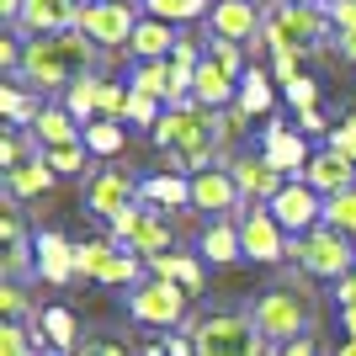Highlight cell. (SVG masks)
<instances>
[{
  "mask_svg": "<svg viewBox=\"0 0 356 356\" xmlns=\"http://www.w3.org/2000/svg\"><path fill=\"white\" fill-rule=\"evenodd\" d=\"M90 59H96V43H90L86 32L74 27V32H59V38H32L27 54H22V80L38 90H70L80 74L90 70Z\"/></svg>",
  "mask_w": 356,
  "mask_h": 356,
  "instance_id": "obj_1",
  "label": "cell"
},
{
  "mask_svg": "<svg viewBox=\"0 0 356 356\" xmlns=\"http://www.w3.org/2000/svg\"><path fill=\"white\" fill-rule=\"evenodd\" d=\"M186 335H192L197 356H271V341L261 335L255 314H239V309L202 314V319H192Z\"/></svg>",
  "mask_w": 356,
  "mask_h": 356,
  "instance_id": "obj_2",
  "label": "cell"
},
{
  "mask_svg": "<svg viewBox=\"0 0 356 356\" xmlns=\"http://www.w3.org/2000/svg\"><path fill=\"white\" fill-rule=\"evenodd\" d=\"M330 11L325 6H293V0H271L266 6V27H261V43L271 54H303L325 38Z\"/></svg>",
  "mask_w": 356,
  "mask_h": 356,
  "instance_id": "obj_3",
  "label": "cell"
},
{
  "mask_svg": "<svg viewBox=\"0 0 356 356\" xmlns=\"http://www.w3.org/2000/svg\"><path fill=\"white\" fill-rule=\"evenodd\" d=\"M250 314H255V325H261V335L271 346H293V341H309L314 335V303L303 293H293V287L261 293L250 303Z\"/></svg>",
  "mask_w": 356,
  "mask_h": 356,
  "instance_id": "obj_4",
  "label": "cell"
},
{
  "mask_svg": "<svg viewBox=\"0 0 356 356\" xmlns=\"http://www.w3.org/2000/svg\"><path fill=\"white\" fill-rule=\"evenodd\" d=\"M287 261L303 266L309 277H330L341 282L346 271H356V239L335 234V229H309V234H287Z\"/></svg>",
  "mask_w": 356,
  "mask_h": 356,
  "instance_id": "obj_5",
  "label": "cell"
},
{
  "mask_svg": "<svg viewBox=\"0 0 356 356\" xmlns=\"http://www.w3.org/2000/svg\"><path fill=\"white\" fill-rule=\"evenodd\" d=\"M186 298H192L186 287L165 282V277H144V282L128 293V314L149 330H176L181 319H186Z\"/></svg>",
  "mask_w": 356,
  "mask_h": 356,
  "instance_id": "obj_6",
  "label": "cell"
},
{
  "mask_svg": "<svg viewBox=\"0 0 356 356\" xmlns=\"http://www.w3.org/2000/svg\"><path fill=\"white\" fill-rule=\"evenodd\" d=\"M112 239H118V250H134L144 255V261H154V255L170 250V239H176V229H170V218H165L160 208H128L122 218H112Z\"/></svg>",
  "mask_w": 356,
  "mask_h": 356,
  "instance_id": "obj_7",
  "label": "cell"
},
{
  "mask_svg": "<svg viewBox=\"0 0 356 356\" xmlns=\"http://www.w3.org/2000/svg\"><path fill=\"white\" fill-rule=\"evenodd\" d=\"M239 245H245V261H255V266H282L287 261V229L271 218L266 202H250L239 213Z\"/></svg>",
  "mask_w": 356,
  "mask_h": 356,
  "instance_id": "obj_8",
  "label": "cell"
},
{
  "mask_svg": "<svg viewBox=\"0 0 356 356\" xmlns=\"http://www.w3.org/2000/svg\"><path fill=\"white\" fill-rule=\"evenodd\" d=\"M138 22H144V16H138L128 0H86V11H80V32H86L96 48H128Z\"/></svg>",
  "mask_w": 356,
  "mask_h": 356,
  "instance_id": "obj_9",
  "label": "cell"
},
{
  "mask_svg": "<svg viewBox=\"0 0 356 356\" xmlns=\"http://www.w3.org/2000/svg\"><path fill=\"white\" fill-rule=\"evenodd\" d=\"M266 208H271V218L282 223L287 234H309V229H319V223H325V197L314 192V186H309L303 176H298V181H287V186H282L277 197H271Z\"/></svg>",
  "mask_w": 356,
  "mask_h": 356,
  "instance_id": "obj_10",
  "label": "cell"
},
{
  "mask_svg": "<svg viewBox=\"0 0 356 356\" xmlns=\"http://www.w3.org/2000/svg\"><path fill=\"white\" fill-rule=\"evenodd\" d=\"M86 208L96 213V218H122L128 208H138V181L128 176V170H96V176L86 181Z\"/></svg>",
  "mask_w": 356,
  "mask_h": 356,
  "instance_id": "obj_11",
  "label": "cell"
},
{
  "mask_svg": "<svg viewBox=\"0 0 356 356\" xmlns=\"http://www.w3.org/2000/svg\"><path fill=\"white\" fill-rule=\"evenodd\" d=\"M239 202H245V192H239V181H234V170H229V165H213V170L192 176V208H197V213L229 218V213H239Z\"/></svg>",
  "mask_w": 356,
  "mask_h": 356,
  "instance_id": "obj_12",
  "label": "cell"
},
{
  "mask_svg": "<svg viewBox=\"0 0 356 356\" xmlns=\"http://www.w3.org/2000/svg\"><path fill=\"white\" fill-rule=\"evenodd\" d=\"M80 0H27L22 16H16V32L27 38H59V32H74L80 27Z\"/></svg>",
  "mask_w": 356,
  "mask_h": 356,
  "instance_id": "obj_13",
  "label": "cell"
},
{
  "mask_svg": "<svg viewBox=\"0 0 356 356\" xmlns=\"http://www.w3.org/2000/svg\"><path fill=\"white\" fill-rule=\"evenodd\" d=\"M261 154H266L287 181H298L303 170H309V160H314V154H309V138L298 134V128H287V122H277V118H271L266 134H261Z\"/></svg>",
  "mask_w": 356,
  "mask_h": 356,
  "instance_id": "obj_14",
  "label": "cell"
},
{
  "mask_svg": "<svg viewBox=\"0 0 356 356\" xmlns=\"http://www.w3.org/2000/svg\"><path fill=\"white\" fill-rule=\"evenodd\" d=\"M261 27H266V11H255V0H218V6H213V38L255 43Z\"/></svg>",
  "mask_w": 356,
  "mask_h": 356,
  "instance_id": "obj_15",
  "label": "cell"
},
{
  "mask_svg": "<svg viewBox=\"0 0 356 356\" xmlns=\"http://www.w3.org/2000/svg\"><path fill=\"white\" fill-rule=\"evenodd\" d=\"M234 181H239V192H245V202H271V197L287 186V176L277 170V165L266 160V154H239L234 165Z\"/></svg>",
  "mask_w": 356,
  "mask_h": 356,
  "instance_id": "obj_16",
  "label": "cell"
},
{
  "mask_svg": "<svg viewBox=\"0 0 356 356\" xmlns=\"http://www.w3.org/2000/svg\"><path fill=\"white\" fill-rule=\"evenodd\" d=\"M138 202H144V208H160V213L192 208V176H181V170L144 176V181H138Z\"/></svg>",
  "mask_w": 356,
  "mask_h": 356,
  "instance_id": "obj_17",
  "label": "cell"
},
{
  "mask_svg": "<svg viewBox=\"0 0 356 356\" xmlns=\"http://www.w3.org/2000/svg\"><path fill=\"white\" fill-rule=\"evenodd\" d=\"M303 181H309L319 197H335V192H351L356 186V165L346 160V154H335V149H319L309 160V170H303Z\"/></svg>",
  "mask_w": 356,
  "mask_h": 356,
  "instance_id": "obj_18",
  "label": "cell"
},
{
  "mask_svg": "<svg viewBox=\"0 0 356 356\" xmlns=\"http://www.w3.org/2000/svg\"><path fill=\"white\" fill-rule=\"evenodd\" d=\"M32 245H38V277L64 287L74 277V239H64L59 229H48V234H32Z\"/></svg>",
  "mask_w": 356,
  "mask_h": 356,
  "instance_id": "obj_19",
  "label": "cell"
},
{
  "mask_svg": "<svg viewBox=\"0 0 356 356\" xmlns=\"http://www.w3.org/2000/svg\"><path fill=\"white\" fill-rule=\"evenodd\" d=\"M176 27H170V22H160V16H144V22H138L134 27V43H128V54H134L138 64H149V59H170V54H176Z\"/></svg>",
  "mask_w": 356,
  "mask_h": 356,
  "instance_id": "obj_20",
  "label": "cell"
},
{
  "mask_svg": "<svg viewBox=\"0 0 356 356\" xmlns=\"http://www.w3.org/2000/svg\"><path fill=\"white\" fill-rule=\"evenodd\" d=\"M54 181H59V170H54V165L43 160V149H38L27 165H16L11 176H6V197H16V202H22V197H43V192H54Z\"/></svg>",
  "mask_w": 356,
  "mask_h": 356,
  "instance_id": "obj_21",
  "label": "cell"
},
{
  "mask_svg": "<svg viewBox=\"0 0 356 356\" xmlns=\"http://www.w3.org/2000/svg\"><path fill=\"white\" fill-rule=\"evenodd\" d=\"M197 250H202V261H213V266H239V261H245L239 223H208L202 239H197Z\"/></svg>",
  "mask_w": 356,
  "mask_h": 356,
  "instance_id": "obj_22",
  "label": "cell"
},
{
  "mask_svg": "<svg viewBox=\"0 0 356 356\" xmlns=\"http://www.w3.org/2000/svg\"><path fill=\"white\" fill-rule=\"evenodd\" d=\"M149 271H154V277H165V282H176V287H186V293H202V282H208V277H202V261H197V255H186V250H165V255H154V261H149Z\"/></svg>",
  "mask_w": 356,
  "mask_h": 356,
  "instance_id": "obj_23",
  "label": "cell"
},
{
  "mask_svg": "<svg viewBox=\"0 0 356 356\" xmlns=\"http://www.w3.org/2000/svg\"><path fill=\"white\" fill-rule=\"evenodd\" d=\"M32 138L43 149H59V144H86V128L64 112V106H43L38 112V122H32Z\"/></svg>",
  "mask_w": 356,
  "mask_h": 356,
  "instance_id": "obj_24",
  "label": "cell"
},
{
  "mask_svg": "<svg viewBox=\"0 0 356 356\" xmlns=\"http://www.w3.org/2000/svg\"><path fill=\"white\" fill-rule=\"evenodd\" d=\"M239 106L250 112V118H266L271 106H277V90H271V74L266 70H245V80H239Z\"/></svg>",
  "mask_w": 356,
  "mask_h": 356,
  "instance_id": "obj_25",
  "label": "cell"
},
{
  "mask_svg": "<svg viewBox=\"0 0 356 356\" xmlns=\"http://www.w3.org/2000/svg\"><path fill=\"white\" fill-rule=\"evenodd\" d=\"M128 86H134L138 96H154V102H165V106L176 102V90H170V64H165V59H149V64H138Z\"/></svg>",
  "mask_w": 356,
  "mask_h": 356,
  "instance_id": "obj_26",
  "label": "cell"
},
{
  "mask_svg": "<svg viewBox=\"0 0 356 356\" xmlns=\"http://www.w3.org/2000/svg\"><path fill=\"white\" fill-rule=\"evenodd\" d=\"M96 96H102V80L96 74H80L70 90H64V112H70L74 122H96L102 112H96Z\"/></svg>",
  "mask_w": 356,
  "mask_h": 356,
  "instance_id": "obj_27",
  "label": "cell"
},
{
  "mask_svg": "<svg viewBox=\"0 0 356 356\" xmlns=\"http://www.w3.org/2000/svg\"><path fill=\"white\" fill-rule=\"evenodd\" d=\"M122 144H128L122 122H112V118H96V122H86V149L96 154V160H112V154H122Z\"/></svg>",
  "mask_w": 356,
  "mask_h": 356,
  "instance_id": "obj_28",
  "label": "cell"
},
{
  "mask_svg": "<svg viewBox=\"0 0 356 356\" xmlns=\"http://www.w3.org/2000/svg\"><path fill=\"white\" fill-rule=\"evenodd\" d=\"M112 255H118V239H80L74 245V277H102Z\"/></svg>",
  "mask_w": 356,
  "mask_h": 356,
  "instance_id": "obj_29",
  "label": "cell"
},
{
  "mask_svg": "<svg viewBox=\"0 0 356 356\" xmlns=\"http://www.w3.org/2000/svg\"><path fill=\"white\" fill-rule=\"evenodd\" d=\"M43 341L54 346V351H64V356L80 346V335H74V314H70V309H43Z\"/></svg>",
  "mask_w": 356,
  "mask_h": 356,
  "instance_id": "obj_30",
  "label": "cell"
},
{
  "mask_svg": "<svg viewBox=\"0 0 356 356\" xmlns=\"http://www.w3.org/2000/svg\"><path fill=\"white\" fill-rule=\"evenodd\" d=\"M0 112H6V122H11V128H32L43 106L32 102V96H27L22 86H0Z\"/></svg>",
  "mask_w": 356,
  "mask_h": 356,
  "instance_id": "obj_31",
  "label": "cell"
},
{
  "mask_svg": "<svg viewBox=\"0 0 356 356\" xmlns=\"http://www.w3.org/2000/svg\"><path fill=\"white\" fill-rule=\"evenodd\" d=\"M325 229H335V234L356 239V186H351V192L325 197Z\"/></svg>",
  "mask_w": 356,
  "mask_h": 356,
  "instance_id": "obj_32",
  "label": "cell"
},
{
  "mask_svg": "<svg viewBox=\"0 0 356 356\" xmlns=\"http://www.w3.org/2000/svg\"><path fill=\"white\" fill-rule=\"evenodd\" d=\"M208 6H218V0H144L149 16H160V22H197V16H208Z\"/></svg>",
  "mask_w": 356,
  "mask_h": 356,
  "instance_id": "obj_33",
  "label": "cell"
},
{
  "mask_svg": "<svg viewBox=\"0 0 356 356\" xmlns=\"http://www.w3.org/2000/svg\"><path fill=\"white\" fill-rule=\"evenodd\" d=\"M6 282H22V277H32L38 271V245L32 239H22V245H6Z\"/></svg>",
  "mask_w": 356,
  "mask_h": 356,
  "instance_id": "obj_34",
  "label": "cell"
},
{
  "mask_svg": "<svg viewBox=\"0 0 356 356\" xmlns=\"http://www.w3.org/2000/svg\"><path fill=\"white\" fill-rule=\"evenodd\" d=\"M0 356H43V351H38V335H32L27 325H11V319H6V330H0Z\"/></svg>",
  "mask_w": 356,
  "mask_h": 356,
  "instance_id": "obj_35",
  "label": "cell"
},
{
  "mask_svg": "<svg viewBox=\"0 0 356 356\" xmlns=\"http://www.w3.org/2000/svg\"><path fill=\"white\" fill-rule=\"evenodd\" d=\"M86 154H90L86 144H59V149H43V160L54 165L59 176H80V170H86Z\"/></svg>",
  "mask_w": 356,
  "mask_h": 356,
  "instance_id": "obj_36",
  "label": "cell"
},
{
  "mask_svg": "<svg viewBox=\"0 0 356 356\" xmlns=\"http://www.w3.org/2000/svg\"><path fill=\"white\" fill-rule=\"evenodd\" d=\"M245 128H250V112H245V106H223L218 112V149H229V144H239V138H245Z\"/></svg>",
  "mask_w": 356,
  "mask_h": 356,
  "instance_id": "obj_37",
  "label": "cell"
},
{
  "mask_svg": "<svg viewBox=\"0 0 356 356\" xmlns=\"http://www.w3.org/2000/svg\"><path fill=\"white\" fill-rule=\"evenodd\" d=\"M208 59L218 64L223 74L245 80V54H239V43H229V38H213V43H208Z\"/></svg>",
  "mask_w": 356,
  "mask_h": 356,
  "instance_id": "obj_38",
  "label": "cell"
},
{
  "mask_svg": "<svg viewBox=\"0 0 356 356\" xmlns=\"http://www.w3.org/2000/svg\"><path fill=\"white\" fill-rule=\"evenodd\" d=\"M96 112L112 122L128 118V86H118V80H102V96H96Z\"/></svg>",
  "mask_w": 356,
  "mask_h": 356,
  "instance_id": "obj_39",
  "label": "cell"
},
{
  "mask_svg": "<svg viewBox=\"0 0 356 356\" xmlns=\"http://www.w3.org/2000/svg\"><path fill=\"white\" fill-rule=\"evenodd\" d=\"M165 112H160V102H154V96H138L134 86H128V122H138V128H149V134H154V122H160Z\"/></svg>",
  "mask_w": 356,
  "mask_h": 356,
  "instance_id": "obj_40",
  "label": "cell"
},
{
  "mask_svg": "<svg viewBox=\"0 0 356 356\" xmlns=\"http://www.w3.org/2000/svg\"><path fill=\"white\" fill-rule=\"evenodd\" d=\"M0 314H6V319H11V325H22V319H27V293H22V282H6L0 287Z\"/></svg>",
  "mask_w": 356,
  "mask_h": 356,
  "instance_id": "obj_41",
  "label": "cell"
},
{
  "mask_svg": "<svg viewBox=\"0 0 356 356\" xmlns=\"http://www.w3.org/2000/svg\"><path fill=\"white\" fill-rule=\"evenodd\" d=\"M0 234H6V245H22V239H27V218L16 213V197H6V208H0Z\"/></svg>",
  "mask_w": 356,
  "mask_h": 356,
  "instance_id": "obj_42",
  "label": "cell"
},
{
  "mask_svg": "<svg viewBox=\"0 0 356 356\" xmlns=\"http://www.w3.org/2000/svg\"><path fill=\"white\" fill-rule=\"evenodd\" d=\"M330 149H335V154H346V160L356 165V118H346V122H335V128H330Z\"/></svg>",
  "mask_w": 356,
  "mask_h": 356,
  "instance_id": "obj_43",
  "label": "cell"
},
{
  "mask_svg": "<svg viewBox=\"0 0 356 356\" xmlns=\"http://www.w3.org/2000/svg\"><path fill=\"white\" fill-rule=\"evenodd\" d=\"M282 96H287V102H293V106H298V112H309V106H314V102H319V86H314L309 74H298L293 86H282Z\"/></svg>",
  "mask_w": 356,
  "mask_h": 356,
  "instance_id": "obj_44",
  "label": "cell"
},
{
  "mask_svg": "<svg viewBox=\"0 0 356 356\" xmlns=\"http://www.w3.org/2000/svg\"><path fill=\"white\" fill-rule=\"evenodd\" d=\"M325 11H330V27L341 32H356V0H325Z\"/></svg>",
  "mask_w": 356,
  "mask_h": 356,
  "instance_id": "obj_45",
  "label": "cell"
},
{
  "mask_svg": "<svg viewBox=\"0 0 356 356\" xmlns=\"http://www.w3.org/2000/svg\"><path fill=\"white\" fill-rule=\"evenodd\" d=\"M70 356H128V346H118V341H86V346H74Z\"/></svg>",
  "mask_w": 356,
  "mask_h": 356,
  "instance_id": "obj_46",
  "label": "cell"
},
{
  "mask_svg": "<svg viewBox=\"0 0 356 356\" xmlns=\"http://www.w3.org/2000/svg\"><path fill=\"white\" fill-rule=\"evenodd\" d=\"M271 74H277L282 86H293L298 80V54H271Z\"/></svg>",
  "mask_w": 356,
  "mask_h": 356,
  "instance_id": "obj_47",
  "label": "cell"
},
{
  "mask_svg": "<svg viewBox=\"0 0 356 356\" xmlns=\"http://www.w3.org/2000/svg\"><path fill=\"white\" fill-rule=\"evenodd\" d=\"M335 303H341V314L356 309V271H346L341 282H335Z\"/></svg>",
  "mask_w": 356,
  "mask_h": 356,
  "instance_id": "obj_48",
  "label": "cell"
},
{
  "mask_svg": "<svg viewBox=\"0 0 356 356\" xmlns=\"http://www.w3.org/2000/svg\"><path fill=\"white\" fill-rule=\"evenodd\" d=\"M298 134H325V112H319V106L298 112Z\"/></svg>",
  "mask_w": 356,
  "mask_h": 356,
  "instance_id": "obj_49",
  "label": "cell"
},
{
  "mask_svg": "<svg viewBox=\"0 0 356 356\" xmlns=\"http://www.w3.org/2000/svg\"><path fill=\"white\" fill-rule=\"evenodd\" d=\"M160 346H165V356H197L192 335H170V341H160Z\"/></svg>",
  "mask_w": 356,
  "mask_h": 356,
  "instance_id": "obj_50",
  "label": "cell"
},
{
  "mask_svg": "<svg viewBox=\"0 0 356 356\" xmlns=\"http://www.w3.org/2000/svg\"><path fill=\"white\" fill-rule=\"evenodd\" d=\"M271 356H325V351H319L314 341H293V346H277Z\"/></svg>",
  "mask_w": 356,
  "mask_h": 356,
  "instance_id": "obj_51",
  "label": "cell"
},
{
  "mask_svg": "<svg viewBox=\"0 0 356 356\" xmlns=\"http://www.w3.org/2000/svg\"><path fill=\"white\" fill-rule=\"evenodd\" d=\"M22 6H27V0H0V16H6V22L16 27V16H22Z\"/></svg>",
  "mask_w": 356,
  "mask_h": 356,
  "instance_id": "obj_52",
  "label": "cell"
},
{
  "mask_svg": "<svg viewBox=\"0 0 356 356\" xmlns=\"http://www.w3.org/2000/svg\"><path fill=\"white\" fill-rule=\"evenodd\" d=\"M341 325H346V341H356V309H346V314H341Z\"/></svg>",
  "mask_w": 356,
  "mask_h": 356,
  "instance_id": "obj_53",
  "label": "cell"
},
{
  "mask_svg": "<svg viewBox=\"0 0 356 356\" xmlns=\"http://www.w3.org/2000/svg\"><path fill=\"white\" fill-rule=\"evenodd\" d=\"M341 54H346V59L356 64V32H346V38H341Z\"/></svg>",
  "mask_w": 356,
  "mask_h": 356,
  "instance_id": "obj_54",
  "label": "cell"
},
{
  "mask_svg": "<svg viewBox=\"0 0 356 356\" xmlns=\"http://www.w3.org/2000/svg\"><path fill=\"white\" fill-rule=\"evenodd\" d=\"M335 356H356V341H346V346H341V351H335Z\"/></svg>",
  "mask_w": 356,
  "mask_h": 356,
  "instance_id": "obj_55",
  "label": "cell"
},
{
  "mask_svg": "<svg viewBox=\"0 0 356 356\" xmlns=\"http://www.w3.org/2000/svg\"><path fill=\"white\" fill-rule=\"evenodd\" d=\"M144 356H165V346H144Z\"/></svg>",
  "mask_w": 356,
  "mask_h": 356,
  "instance_id": "obj_56",
  "label": "cell"
},
{
  "mask_svg": "<svg viewBox=\"0 0 356 356\" xmlns=\"http://www.w3.org/2000/svg\"><path fill=\"white\" fill-rule=\"evenodd\" d=\"M293 6H325V0H293Z\"/></svg>",
  "mask_w": 356,
  "mask_h": 356,
  "instance_id": "obj_57",
  "label": "cell"
},
{
  "mask_svg": "<svg viewBox=\"0 0 356 356\" xmlns=\"http://www.w3.org/2000/svg\"><path fill=\"white\" fill-rule=\"evenodd\" d=\"M266 6H271V0H266Z\"/></svg>",
  "mask_w": 356,
  "mask_h": 356,
  "instance_id": "obj_58",
  "label": "cell"
}]
</instances>
